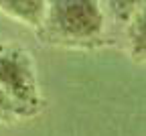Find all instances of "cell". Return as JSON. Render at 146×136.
Returning <instances> with one entry per match:
<instances>
[{"label": "cell", "mask_w": 146, "mask_h": 136, "mask_svg": "<svg viewBox=\"0 0 146 136\" xmlns=\"http://www.w3.org/2000/svg\"><path fill=\"white\" fill-rule=\"evenodd\" d=\"M106 31V12L100 0H49L41 37L67 47L98 45Z\"/></svg>", "instance_id": "6da1fadb"}, {"label": "cell", "mask_w": 146, "mask_h": 136, "mask_svg": "<svg viewBox=\"0 0 146 136\" xmlns=\"http://www.w3.org/2000/svg\"><path fill=\"white\" fill-rule=\"evenodd\" d=\"M0 89L21 110L23 118H33L41 110L36 69L27 49L0 43Z\"/></svg>", "instance_id": "7a4b0ae2"}, {"label": "cell", "mask_w": 146, "mask_h": 136, "mask_svg": "<svg viewBox=\"0 0 146 136\" xmlns=\"http://www.w3.org/2000/svg\"><path fill=\"white\" fill-rule=\"evenodd\" d=\"M47 2L49 0H0V10L14 21L39 31L45 18Z\"/></svg>", "instance_id": "3957f363"}, {"label": "cell", "mask_w": 146, "mask_h": 136, "mask_svg": "<svg viewBox=\"0 0 146 136\" xmlns=\"http://www.w3.org/2000/svg\"><path fill=\"white\" fill-rule=\"evenodd\" d=\"M126 45L134 59L146 61V4L126 21Z\"/></svg>", "instance_id": "277c9868"}, {"label": "cell", "mask_w": 146, "mask_h": 136, "mask_svg": "<svg viewBox=\"0 0 146 136\" xmlns=\"http://www.w3.org/2000/svg\"><path fill=\"white\" fill-rule=\"evenodd\" d=\"M106 4H108V12L112 14V18H116L118 23L126 25L128 18L140 6L146 4V0H106Z\"/></svg>", "instance_id": "5b68a950"}, {"label": "cell", "mask_w": 146, "mask_h": 136, "mask_svg": "<svg viewBox=\"0 0 146 136\" xmlns=\"http://www.w3.org/2000/svg\"><path fill=\"white\" fill-rule=\"evenodd\" d=\"M18 120H25L21 110H18L10 98L0 89V124H12V122H18Z\"/></svg>", "instance_id": "8992f818"}]
</instances>
